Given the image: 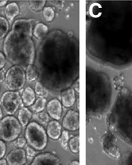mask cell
Instances as JSON below:
<instances>
[{
  "label": "cell",
  "instance_id": "cell-3",
  "mask_svg": "<svg viewBox=\"0 0 132 165\" xmlns=\"http://www.w3.org/2000/svg\"><path fill=\"white\" fill-rule=\"evenodd\" d=\"M25 139L31 147L38 151H42L47 147L48 136L47 132L37 122L28 123L25 129Z\"/></svg>",
  "mask_w": 132,
  "mask_h": 165
},
{
  "label": "cell",
  "instance_id": "cell-1",
  "mask_svg": "<svg viewBox=\"0 0 132 165\" xmlns=\"http://www.w3.org/2000/svg\"><path fill=\"white\" fill-rule=\"evenodd\" d=\"M79 42L72 34L54 29L35 52L39 82L51 92H61L79 79Z\"/></svg>",
  "mask_w": 132,
  "mask_h": 165
},
{
  "label": "cell",
  "instance_id": "cell-31",
  "mask_svg": "<svg viewBox=\"0 0 132 165\" xmlns=\"http://www.w3.org/2000/svg\"><path fill=\"white\" fill-rule=\"evenodd\" d=\"M26 139L24 138H17V141H16V145L18 148H23L25 145H26Z\"/></svg>",
  "mask_w": 132,
  "mask_h": 165
},
{
  "label": "cell",
  "instance_id": "cell-11",
  "mask_svg": "<svg viewBox=\"0 0 132 165\" xmlns=\"http://www.w3.org/2000/svg\"><path fill=\"white\" fill-rule=\"evenodd\" d=\"M32 164H61V160L56 155L50 153H43L37 155L34 158Z\"/></svg>",
  "mask_w": 132,
  "mask_h": 165
},
{
  "label": "cell",
  "instance_id": "cell-13",
  "mask_svg": "<svg viewBox=\"0 0 132 165\" xmlns=\"http://www.w3.org/2000/svg\"><path fill=\"white\" fill-rule=\"evenodd\" d=\"M61 104L65 108H71L75 102V92L74 88L69 87L61 93Z\"/></svg>",
  "mask_w": 132,
  "mask_h": 165
},
{
  "label": "cell",
  "instance_id": "cell-2",
  "mask_svg": "<svg viewBox=\"0 0 132 165\" xmlns=\"http://www.w3.org/2000/svg\"><path fill=\"white\" fill-rule=\"evenodd\" d=\"M33 23L34 19L16 20L4 39L3 54L14 65L27 68L35 61L36 51L32 39Z\"/></svg>",
  "mask_w": 132,
  "mask_h": 165
},
{
  "label": "cell",
  "instance_id": "cell-20",
  "mask_svg": "<svg viewBox=\"0 0 132 165\" xmlns=\"http://www.w3.org/2000/svg\"><path fill=\"white\" fill-rule=\"evenodd\" d=\"M10 29L9 22L5 17L0 16V40L7 36Z\"/></svg>",
  "mask_w": 132,
  "mask_h": 165
},
{
  "label": "cell",
  "instance_id": "cell-12",
  "mask_svg": "<svg viewBox=\"0 0 132 165\" xmlns=\"http://www.w3.org/2000/svg\"><path fill=\"white\" fill-rule=\"evenodd\" d=\"M62 132V125L58 120H50L47 126V134L52 140H57L60 138Z\"/></svg>",
  "mask_w": 132,
  "mask_h": 165
},
{
  "label": "cell",
  "instance_id": "cell-17",
  "mask_svg": "<svg viewBox=\"0 0 132 165\" xmlns=\"http://www.w3.org/2000/svg\"><path fill=\"white\" fill-rule=\"evenodd\" d=\"M32 116V113L31 112V110H29V109H28L27 107L22 106L18 112V116H17L18 119L17 120H19L21 126L23 127H25L30 121Z\"/></svg>",
  "mask_w": 132,
  "mask_h": 165
},
{
  "label": "cell",
  "instance_id": "cell-24",
  "mask_svg": "<svg viewBox=\"0 0 132 165\" xmlns=\"http://www.w3.org/2000/svg\"><path fill=\"white\" fill-rule=\"evenodd\" d=\"M34 91H35V94L38 95L39 97H45L47 94V91L45 90V87L39 81H36V82H35Z\"/></svg>",
  "mask_w": 132,
  "mask_h": 165
},
{
  "label": "cell",
  "instance_id": "cell-7",
  "mask_svg": "<svg viewBox=\"0 0 132 165\" xmlns=\"http://www.w3.org/2000/svg\"><path fill=\"white\" fill-rule=\"evenodd\" d=\"M116 138L112 132H108L101 138L102 150L107 156L114 160H117L121 157V153L116 145Z\"/></svg>",
  "mask_w": 132,
  "mask_h": 165
},
{
  "label": "cell",
  "instance_id": "cell-34",
  "mask_svg": "<svg viewBox=\"0 0 132 165\" xmlns=\"http://www.w3.org/2000/svg\"><path fill=\"white\" fill-rule=\"evenodd\" d=\"M7 4V0H0V7H4Z\"/></svg>",
  "mask_w": 132,
  "mask_h": 165
},
{
  "label": "cell",
  "instance_id": "cell-32",
  "mask_svg": "<svg viewBox=\"0 0 132 165\" xmlns=\"http://www.w3.org/2000/svg\"><path fill=\"white\" fill-rule=\"evenodd\" d=\"M6 73H7V72H6L4 69L0 70V82H3L4 80H5Z\"/></svg>",
  "mask_w": 132,
  "mask_h": 165
},
{
  "label": "cell",
  "instance_id": "cell-33",
  "mask_svg": "<svg viewBox=\"0 0 132 165\" xmlns=\"http://www.w3.org/2000/svg\"><path fill=\"white\" fill-rule=\"evenodd\" d=\"M2 164H3V165H6V164H8V163H7V159H0V165H2Z\"/></svg>",
  "mask_w": 132,
  "mask_h": 165
},
{
  "label": "cell",
  "instance_id": "cell-28",
  "mask_svg": "<svg viewBox=\"0 0 132 165\" xmlns=\"http://www.w3.org/2000/svg\"><path fill=\"white\" fill-rule=\"evenodd\" d=\"M7 152V145L3 140H0V159L3 158Z\"/></svg>",
  "mask_w": 132,
  "mask_h": 165
},
{
  "label": "cell",
  "instance_id": "cell-22",
  "mask_svg": "<svg viewBox=\"0 0 132 165\" xmlns=\"http://www.w3.org/2000/svg\"><path fill=\"white\" fill-rule=\"evenodd\" d=\"M69 148L72 153H78L80 152V137L77 136L72 137L69 141Z\"/></svg>",
  "mask_w": 132,
  "mask_h": 165
},
{
  "label": "cell",
  "instance_id": "cell-8",
  "mask_svg": "<svg viewBox=\"0 0 132 165\" xmlns=\"http://www.w3.org/2000/svg\"><path fill=\"white\" fill-rule=\"evenodd\" d=\"M62 127L67 131L75 132L80 128V114L75 110L70 109L66 113L62 120Z\"/></svg>",
  "mask_w": 132,
  "mask_h": 165
},
{
  "label": "cell",
  "instance_id": "cell-6",
  "mask_svg": "<svg viewBox=\"0 0 132 165\" xmlns=\"http://www.w3.org/2000/svg\"><path fill=\"white\" fill-rule=\"evenodd\" d=\"M21 102V98L17 91H6L0 99V105H2L5 113L8 115L14 114L19 109Z\"/></svg>",
  "mask_w": 132,
  "mask_h": 165
},
{
  "label": "cell",
  "instance_id": "cell-15",
  "mask_svg": "<svg viewBox=\"0 0 132 165\" xmlns=\"http://www.w3.org/2000/svg\"><path fill=\"white\" fill-rule=\"evenodd\" d=\"M21 101L26 107L32 106L35 101V93L31 87H27L21 94Z\"/></svg>",
  "mask_w": 132,
  "mask_h": 165
},
{
  "label": "cell",
  "instance_id": "cell-26",
  "mask_svg": "<svg viewBox=\"0 0 132 165\" xmlns=\"http://www.w3.org/2000/svg\"><path fill=\"white\" fill-rule=\"evenodd\" d=\"M37 116H38L39 120V122H40L41 123H43V124L48 123L50 116H49L48 113H47L42 111V112H40V113H38V114H37Z\"/></svg>",
  "mask_w": 132,
  "mask_h": 165
},
{
  "label": "cell",
  "instance_id": "cell-35",
  "mask_svg": "<svg viewBox=\"0 0 132 165\" xmlns=\"http://www.w3.org/2000/svg\"><path fill=\"white\" fill-rule=\"evenodd\" d=\"M70 164H80V162L78 161V160H74V161H72L70 163Z\"/></svg>",
  "mask_w": 132,
  "mask_h": 165
},
{
  "label": "cell",
  "instance_id": "cell-10",
  "mask_svg": "<svg viewBox=\"0 0 132 165\" xmlns=\"http://www.w3.org/2000/svg\"><path fill=\"white\" fill-rule=\"evenodd\" d=\"M62 106L61 102L57 98H53L47 103V113L52 119L60 120L62 115Z\"/></svg>",
  "mask_w": 132,
  "mask_h": 165
},
{
  "label": "cell",
  "instance_id": "cell-19",
  "mask_svg": "<svg viewBox=\"0 0 132 165\" xmlns=\"http://www.w3.org/2000/svg\"><path fill=\"white\" fill-rule=\"evenodd\" d=\"M47 101V99L44 97H39L38 99L35 100L34 104L32 105V109L36 113L43 111L46 109Z\"/></svg>",
  "mask_w": 132,
  "mask_h": 165
},
{
  "label": "cell",
  "instance_id": "cell-4",
  "mask_svg": "<svg viewBox=\"0 0 132 165\" xmlns=\"http://www.w3.org/2000/svg\"><path fill=\"white\" fill-rule=\"evenodd\" d=\"M21 124L17 118L8 115L0 120V138L4 141H13L21 133Z\"/></svg>",
  "mask_w": 132,
  "mask_h": 165
},
{
  "label": "cell",
  "instance_id": "cell-9",
  "mask_svg": "<svg viewBox=\"0 0 132 165\" xmlns=\"http://www.w3.org/2000/svg\"><path fill=\"white\" fill-rule=\"evenodd\" d=\"M7 161L10 165H23L27 162L26 152L22 148L14 149L8 153Z\"/></svg>",
  "mask_w": 132,
  "mask_h": 165
},
{
  "label": "cell",
  "instance_id": "cell-36",
  "mask_svg": "<svg viewBox=\"0 0 132 165\" xmlns=\"http://www.w3.org/2000/svg\"><path fill=\"white\" fill-rule=\"evenodd\" d=\"M2 116H3V114H2V109H1V105H0V120L2 119Z\"/></svg>",
  "mask_w": 132,
  "mask_h": 165
},
{
  "label": "cell",
  "instance_id": "cell-21",
  "mask_svg": "<svg viewBox=\"0 0 132 165\" xmlns=\"http://www.w3.org/2000/svg\"><path fill=\"white\" fill-rule=\"evenodd\" d=\"M43 17L47 22H52L55 17V11L51 7H46L43 10Z\"/></svg>",
  "mask_w": 132,
  "mask_h": 165
},
{
  "label": "cell",
  "instance_id": "cell-14",
  "mask_svg": "<svg viewBox=\"0 0 132 165\" xmlns=\"http://www.w3.org/2000/svg\"><path fill=\"white\" fill-rule=\"evenodd\" d=\"M6 19L8 20L9 23L11 24L16 17L20 14V7L17 2H10L8 3L4 10Z\"/></svg>",
  "mask_w": 132,
  "mask_h": 165
},
{
  "label": "cell",
  "instance_id": "cell-29",
  "mask_svg": "<svg viewBox=\"0 0 132 165\" xmlns=\"http://www.w3.org/2000/svg\"><path fill=\"white\" fill-rule=\"evenodd\" d=\"M6 63H7V57L3 53L0 51V70L5 67Z\"/></svg>",
  "mask_w": 132,
  "mask_h": 165
},
{
  "label": "cell",
  "instance_id": "cell-27",
  "mask_svg": "<svg viewBox=\"0 0 132 165\" xmlns=\"http://www.w3.org/2000/svg\"><path fill=\"white\" fill-rule=\"evenodd\" d=\"M121 163L123 164H132V152L126 153L125 155L123 157Z\"/></svg>",
  "mask_w": 132,
  "mask_h": 165
},
{
  "label": "cell",
  "instance_id": "cell-16",
  "mask_svg": "<svg viewBox=\"0 0 132 165\" xmlns=\"http://www.w3.org/2000/svg\"><path fill=\"white\" fill-rule=\"evenodd\" d=\"M33 35L34 37L39 41H42L44 38L49 33V29L47 25H46L44 23L39 22L37 23L33 29Z\"/></svg>",
  "mask_w": 132,
  "mask_h": 165
},
{
  "label": "cell",
  "instance_id": "cell-25",
  "mask_svg": "<svg viewBox=\"0 0 132 165\" xmlns=\"http://www.w3.org/2000/svg\"><path fill=\"white\" fill-rule=\"evenodd\" d=\"M69 132L67 130H64L63 132H61V135L60 137V141L61 145L62 148L65 149H67L68 145H69Z\"/></svg>",
  "mask_w": 132,
  "mask_h": 165
},
{
  "label": "cell",
  "instance_id": "cell-5",
  "mask_svg": "<svg viewBox=\"0 0 132 165\" xmlns=\"http://www.w3.org/2000/svg\"><path fill=\"white\" fill-rule=\"evenodd\" d=\"M25 82V72L22 67L19 65H13L7 71L4 82L6 87L9 91H20L24 87Z\"/></svg>",
  "mask_w": 132,
  "mask_h": 165
},
{
  "label": "cell",
  "instance_id": "cell-30",
  "mask_svg": "<svg viewBox=\"0 0 132 165\" xmlns=\"http://www.w3.org/2000/svg\"><path fill=\"white\" fill-rule=\"evenodd\" d=\"M35 152L32 147L28 146L27 148H26V155H27L28 158L32 159V157H35Z\"/></svg>",
  "mask_w": 132,
  "mask_h": 165
},
{
  "label": "cell",
  "instance_id": "cell-23",
  "mask_svg": "<svg viewBox=\"0 0 132 165\" xmlns=\"http://www.w3.org/2000/svg\"><path fill=\"white\" fill-rule=\"evenodd\" d=\"M29 6L31 10L34 12H39L43 10L45 7L46 2L45 0H41V1H29Z\"/></svg>",
  "mask_w": 132,
  "mask_h": 165
},
{
  "label": "cell",
  "instance_id": "cell-18",
  "mask_svg": "<svg viewBox=\"0 0 132 165\" xmlns=\"http://www.w3.org/2000/svg\"><path fill=\"white\" fill-rule=\"evenodd\" d=\"M25 76L26 79L29 82H33L35 81L39 78V73L37 70V68L34 65H30L26 68L25 71Z\"/></svg>",
  "mask_w": 132,
  "mask_h": 165
}]
</instances>
